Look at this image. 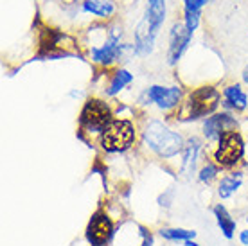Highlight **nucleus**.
<instances>
[{"mask_svg": "<svg viewBox=\"0 0 248 246\" xmlns=\"http://www.w3.org/2000/svg\"><path fill=\"white\" fill-rule=\"evenodd\" d=\"M241 76H243V81H245V83L248 85V65L245 68H243V74Z\"/></svg>", "mask_w": 248, "mask_h": 246, "instance_id": "22", "label": "nucleus"}, {"mask_svg": "<svg viewBox=\"0 0 248 246\" xmlns=\"http://www.w3.org/2000/svg\"><path fill=\"white\" fill-rule=\"evenodd\" d=\"M142 142L160 158H173L184 151V137L160 121H149L142 131Z\"/></svg>", "mask_w": 248, "mask_h": 246, "instance_id": "2", "label": "nucleus"}, {"mask_svg": "<svg viewBox=\"0 0 248 246\" xmlns=\"http://www.w3.org/2000/svg\"><path fill=\"white\" fill-rule=\"evenodd\" d=\"M81 9L99 18H110L115 13V4L112 0H83Z\"/></svg>", "mask_w": 248, "mask_h": 246, "instance_id": "14", "label": "nucleus"}, {"mask_svg": "<svg viewBox=\"0 0 248 246\" xmlns=\"http://www.w3.org/2000/svg\"><path fill=\"white\" fill-rule=\"evenodd\" d=\"M212 212H214V217H216L217 227L221 230V234H223L227 239H232L234 234H236L237 223L234 221V217L229 214V210L225 209V205H221V203L216 205V207L212 209Z\"/></svg>", "mask_w": 248, "mask_h": 246, "instance_id": "16", "label": "nucleus"}, {"mask_svg": "<svg viewBox=\"0 0 248 246\" xmlns=\"http://www.w3.org/2000/svg\"><path fill=\"white\" fill-rule=\"evenodd\" d=\"M131 81H133V74H131L130 70L117 68L112 74L110 81H108V85H106V88H105V93L108 97H113V95H117L121 90H124L126 86L130 85Z\"/></svg>", "mask_w": 248, "mask_h": 246, "instance_id": "15", "label": "nucleus"}, {"mask_svg": "<svg viewBox=\"0 0 248 246\" xmlns=\"http://www.w3.org/2000/svg\"><path fill=\"white\" fill-rule=\"evenodd\" d=\"M209 0H184V11H192V13H202L203 6Z\"/></svg>", "mask_w": 248, "mask_h": 246, "instance_id": "20", "label": "nucleus"}, {"mask_svg": "<svg viewBox=\"0 0 248 246\" xmlns=\"http://www.w3.org/2000/svg\"><path fill=\"white\" fill-rule=\"evenodd\" d=\"M184 90L182 86H162L151 85L146 88V92L140 95V101L144 105H156L160 110L171 111L182 103Z\"/></svg>", "mask_w": 248, "mask_h": 246, "instance_id": "8", "label": "nucleus"}, {"mask_svg": "<svg viewBox=\"0 0 248 246\" xmlns=\"http://www.w3.org/2000/svg\"><path fill=\"white\" fill-rule=\"evenodd\" d=\"M243 154H245V142L241 133L236 129H229L219 137L217 148L212 156L216 166H219L221 169H230L241 162Z\"/></svg>", "mask_w": 248, "mask_h": 246, "instance_id": "7", "label": "nucleus"}, {"mask_svg": "<svg viewBox=\"0 0 248 246\" xmlns=\"http://www.w3.org/2000/svg\"><path fill=\"white\" fill-rule=\"evenodd\" d=\"M160 235L168 241H191L196 237V232L187 228H162Z\"/></svg>", "mask_w": 248, "mask_h": 246, "instance_id": "18", "label": "nucleus"}, {"mask_svg": "<svg viewBox=\"0 0 248 246\" xmlns=\"http://www.w3.org/2000/svg\"><path fill=\"white\" fill-rule=\"evenodd\" d=\"M115 228H113V221L110 219V215L106 214L105 210H95L90 217V221L85 230V237H87L90 246H106L112 241Z\"/></svg>", "mask_w": 248, "mask_h": 246, "instance_id": "9", "label": "nucleus"}, {"mask_svg": "<svg viewBox=\"0 0 248 246\" xmlns=\"http://www.w3.org/2000/svg\"><path fill=\"white\" fill-rule=\"evenodd\" d=\"M217 174H219V166H216L214 162H207V164L200 169L198 178H200V182H203V184H211Z\"/></svg>", "mask_w": 248, "mask_h": 246, "instance_id": "19", "label": "nucleus"}, {"mask_svg": "<svg viewBox=\"0 0 248 246\" xmlns=\"http://www.w3.org/2000/svg\"><path fill=\"white\" fill-rule=\"evenodd\" d=\"M241 184H243L241 172L227 174V176H223V178L219 180V184H217V196L221 198V200H227V198H230L239 187H241Z\"/></svg>", "mask_w": 248, "mask_h": 246, "instance_id": "17", "label": "nucleus"}, {"mask_svg": "<svg viewBox=\"0 0 248 246\" xmlns=\"http://www.w3.org/2000/svg\"><path fill=\"white\" fill-rule=\"evenodd\" d=\"M219 103H221V93L217 88L211 85L200 86L196 90H192L189 97L182 103L178 110V121L189 123L202 117H209L212 113H216Z\"/></svg>", "mask_w": 248, "mask_h": 246, "instance_id": "3", "label": "nucleus"}, {"mask_svg": "<svg viewBox=\"0 0 248 246\" xmlns=\"http://www.w3.org/2000/svg\"><path fill=\"white\" fill-rule=\"evenodd\" d=\"M192 40V31L187 29L184 22H174L169 31V47H168V63L173 67L180 62L182 54L187 50Z\"/></svg>", "mask_w": 248, "mask_h": 246, "instance_id": "10", "label": "nucleus"}, {"mask_svg": "<svg viewBox=\"0 0 248 246\" xmlns=\"http://www.w3.org/2000/svg\"><path fill=\"white\" fill-rule=\"evenodd\" d=\"M135 142V126L130 119H113L99 135V146L106 153H123Z\"/></svg>", "mask_w": 248, "mask_h": 246, "instance_id": "5", "label": "nucleus"}, {"mask_svg": "<svg viewBox=\"0 0 248 246\" xmlns=\"http://www.w3.org/2000/svg\"><path fill=\"white\" fill-rule=\"evenodd\" d=\"M239 241H241L243 246H248V228L247 230H241V234H239Z\"/></svg>", "mask_w": 248, "mask_h": 246, "instance_id": "21", "label": "nucleus"}, {"mask_svg": "<svg viewBox=\"0 0 248 246\" xmlns=\"http://www.w3.org/2000/svg\"><path fill=\"white\" fill-rule=\"evenodd\" d=\"M247 223H248V217H247Z\"/></svg>", "mask_w": 248, "mask_h": 246, "instance_id": "24", "label": "nucleus"}, {"mask_svg": "<svg viewBox=\"0 0 248 246\" xmlns=\"http://www.w3.org/2000/svg\"><path fill=\"white\" fill-rule=\"evenodd\" d=\"M237 123L236 119L230 115L229 111H221V113H212L203 121V137L209 142H217L219 137L223 135L229 129H236Z\"/></svg>", "mask_w": 248, "mask_h": 246, "instance_id": "11", "label": "nucleus"}, {"mask_svg": "<svg viewBox=\"0 0 248 246\" xmlns=\"http://www.w3.org/2000/svg\"><path fill=\"white\" fill-rule=\"evenodd\" d=\"M223 106L227 110L243 111L248 106V95L241 88V85H229L223 88Z\"/></svg>", "mask_w": 248, "mask_h": 246, "instance_id": "12", "label": "nucleus"}, {"mask_svg": "<svg viewBox=\"0 0 248 246\" xmlns=\"http://www.w3.org/2000/svg\"><path fill=\"white\" fill-rule=\"evenodd\" d=\"M202 140L198 137H191L184 146V160H182V171L187 176H191L194 169H196V162H198V154L202 151Z\"/></svg>", "mask_w": 248, "mask_h": 246, "instance_id": "13", "label": "nucleus"}, {"mask_svg": "<svg viewBox=\"0 0 248 246\" xmlns=\"http://www.w3.org/2000/svg\"><path fill=\"white\" fill-rule=\"evenodd\" d=\"M113 121V110L112 106L108 105L106 101L97 97L87 99V103L83 105L79 111V129L85 133H103Z\"/></svg>", "mask_w": 248, "mask_h": 246, "instance_id": "4", "label": "nucleus"}, {"mask_svg": "<svg viewBox=\"0 0 248 246\" xmlns=\"http://www.w3.org/2000/svg\"><path fill=\"white\" fill-rule=\"evenodd\" d=\"M123 27H106L105 38L99 43L90 45V60L101 67H110L112 63L123 60V52L126 45L121 42Z\"/></svg>", "mask_w": 248, "mask_h": 246, "instance_id": "6", "label": "nucleus"}, {"mask_svg": "<svg viewBox=\"0 0 248 246\" xmlns=\"http://www.w3.org/2000/svg\"><path fill=\"white\" fill-rule=\"evenodd\" d=\"M166 13H168L166 0H148L146 2L144 16L135 29V45H133L135 54L148 56L153 50L156 34L166 22Z\"/></svg>", "mask_w": 248, "mask_h": 246, "instance_id": "1", "label": "nucleus"}, {"mask_svg": "<svg viewBox=\"0 0 248 246\" xmlns=\"http://www.w3.org/2000/svg\"><path fill=\"white\" fill-rule=\"evenodd\" d=\"M184 243H186V246H200L194 239H191V241H184Z\"/></svg>", "mask_w": 248, "mask_h": 246, "instance_id": "23", "label": "nucleus"}]
</instances>
